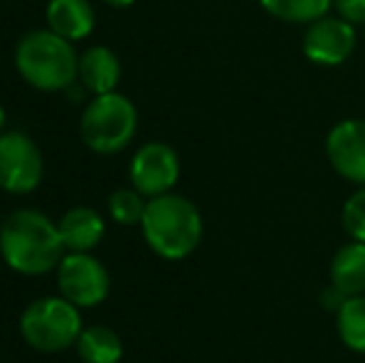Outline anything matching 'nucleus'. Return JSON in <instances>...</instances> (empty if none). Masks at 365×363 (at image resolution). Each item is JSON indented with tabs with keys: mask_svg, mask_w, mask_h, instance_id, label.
<instances>
[{
	"mask_svg": "<svg viewBox=\"0 0 365 363\" xmlns=\"http://www.w3.org/2000/svg\"><path fill=\"white\" fill-rule=\"evenodd\" d=\"M65 244L60 229L38 209H18L0 229V257L23 276H43L60 267Z\"/></svg>",
	"mask_w": 365,
	"mask_h": 363,
	"instance_id": "f257e3e1",
	"label": "nucleus"
},
{
	"mask_svg": "<svg viewBox=\"0 0 365 363\" xmlns=\"http://www.w3.org/2000/svg\"><path fill=\"white\" fill-rule=\"evenodd\" d=\"M140 227L147 247L167 262L187 259L204 239L202 212L192 199L174 192L149 199Z\"/></svg>",
	"mask_w": 365,
	"mask_h": 363,
	"instance_id": "f03ea898",
	"label": "nucleus"
},
{
	"mask_svg": "<svg viewBox=\"0 0 365 363\" xmlns=\"http://www.w3.org/2000/svg\"><path fill=\"white\" fill-rule=\"evenodd\" d=\"M15 68L20 78L35 90L58 92L75 85L80 58L70 40L53 30H33L23 35L15 48Z\"/></svg>",
	"mask_w": 365,
	"mask_h": 363,
	"instance_id": "7ed1b4c3",
	"label": "nucleus"
},
{
	"mask_svg": "<svg viewBox=\"0 0 365 363\" xmlns=\"http://www.w3.org/2000/svg\"><path fill=\"white\" fill-rule=\"evenodd\" d=\"M82 334L80 306L65 296H43L25 306L20 316V336L35 351L60 354L75 346Z\"/></svg>",
	"mask_w": 365,
	"mask_h": 363,
	"instance_id": "20e7f679",
	"label": "nucleus"
},
{
	"mask_svg": "<svg viewBox=\"0 0 365 363\" xmlns=\"http://www.w3.org/2000/svg\"><path fill=\"white\" fill-rule=\"evenodd\" d=\"M137 135V107L120 92L95 95L80 117V137L97 155H117Z\"/></svg>",
	"mask_w": 365,
	"mask_h": 363,
	"instance_id": "39448f33",
	"label": "nucleus"
},
{
	"mask_svg": "<svg viewBox=\"0 0 365 363\" xmlns=\"http://www.w3.org/2000/svg\"><path fill=\"white\" fill-rule=\"evenodd\" d=\"M45 172L43 152L20 130L0 135V189L8 194H30L40 187Z\"/></svg>",
	"mask_w": 365,
	"mask_h": 363,
	"instance_id": "423d86ee",
	"label": "nucleus"
},
{
	"mask_svg": "<svg viewBox=\"0 0 365 363\" xmlns=\"http://www.w3.org/2000/svg\"><path fill=\"white\" fill-rule=\"evenodd\" d=\"M58 286L68 301L90 309L110 296V274L90 252H70L58 267Z\"/></svg>",
	"mask_w": 365,
	"mask_h": 363,
	"instance_id": "0eeeda50",
	"label": "nucleus"
},
{
	"mask_svg": "<svg viewBox=\"0 0 365 363\" xmlns=\"http://www.w3.org/2000/svg\"><path fill=\"white\" fill-rule=\"evenodd\" d=\"M179 175H182L179 155L174 152V147L164 142H149L132 157L130 180L137 192L149 199L172 192L174 184L179 182Z\"/></svg>",
	"mask_w": 365,
	"mask_h": 363,
	"instance_id": "6e6552de",
	"label": "nucleus"
},
{
	"mask_svg": "<svg viewBox=\"0 0 365 363\" xmlns=\"http://www.w3.org/2000/svg\"><path fill=\"white\" fill-rule=\"evenodd\" d=\"M358 45L356 25L348 23L346 18H318L316 23L308 25L303 35V55L311 63L323 65V68H336L343 65L353 55Z\"/></svg>",
	"mask_w": 365,
	"mask_h": 363,
	"instance_id": "1a4fd4ad",
	"label": "nucleus"
},
{
	"mask_svg": "<svg viewBox=\"0 0 365 363\" xmlns=\"http://www.w3.org/2000/svg\"><path fill=\"white\" fill-rule=\"evenodd\" d=\"M326 157L336 175L365 187V120L336 122L326 137Z\"/></svg>",
	"mask_w": 365,
	"mask_h": 363,
	"instance_id": "9d476101",
	"label": "nucleus"
},
{
	"mask_svg": "<svg viewBox=\"0 0 365 363\" xmlns=\"http://www.w3.org/2000/svg\"><path fill=\"white\" fill-rule=\"evenodd\" d=\"M45 18L48 28L70 43L85 40L95 28V10L87 0H50Z\"/></svg>",
	"mask_w": 365,
	"mask_h": 363,
	"instance_id": "9b49d317",
	"label": "nucleus"
},
{
	"mask_svg": "<svg viewBox=\"0 0 365 363\" xmlns=\"http://www.w3.org/2000/svg\"><path fill=\"white\" fill-rule=\"evenodd\" d=\"M120 60L105 45H95L80 58V70H77V80L82 83V88L92 95H107L115 92L117 83H120Z\"/></svg>",
	"mask_w": 365,
	"mask_h": 363,
	"instance_id": "f8f14e48",
	"label": "nucleus"
},
{
	"mask_svg": "<svg viewBox=\"0 0 365 363\" xmlns=\"http://www.w3.org/2000/svg\"><path fill=\"white\" fill-rule=\"evenodd\" d=\"M65 252H92L105 237V222L90 207H73L58 224Z\"/></svg>",
	"mask_w": 365,
	"mask_h": 363,
	"instance_id": "ddd939ff",
	"label": "nucleus"
},
{
	"mask_svg": "<svg viewBox=\"0 0 365 363\" xmlns=\"http://www.w3.org/2000/svg\"><path fill=\"white\" fill-rule=\"evenodd\" d=\"M331 286L343 296L365 294V242H348L331 259Z\"/></svg>",
	"mask_w": 365,
	"mask_h": 363,
	"instance_id": "4468645a",
	"label": "nucleus"
},
{
	"mask_svg": "<svg viewBox=\"0 0 365 363\" xmlns=\"http://www.w3.org/2000/svg\"><path fill=\"white\" fill-rule=\"evenodd\" d=\"M75 349L82 363H120L125 354L120 334H115L107 326L82 329L80 339L75 341Z\"/></svg>",
	"mask_w": 365,
	"mask_h": 363,
	"instance_id": "2eb2a0df",
	"label": "nucleus"
},
{
	"mask_svg": "<svg viewBox=\"0 0 365 363\" xmlns=\"http://www.w3.org/2000/svg\"><path fill=\"white\" fill-rule=\"evenodd\" d=\"M336 331L348 351L365 356V294L343 301L336 311Z\"/></svg>",
	"mask_w": 365,
	"mask_h": 363,
	"instance_id": "dca6fc26",
	"label": "nucleus"
},
{
	"mask_svg": "<svg viewBox=\"0 0 365 363\" xmlns=\"http://www.w3.org/2000/svg\"><path fill=\"white\" fill-rule=\"evenodd\" d=\"M259 5L276 20L296 25H311L328 15L333 0H259Z\"/></svg>",
	"mask_w": 365,
	"mask_h": 363,
	"instance_id": "f3484780",
	"label": "nucleus"
},
{
	"mask_svg": "<svg viewBox=\"0 0 365 363\" xmlns=\"http://www.w3.org/2000/svg\"><path fill=\"white\" fill-rule=\"evenodd\" d=\"M110 217L115 219L122 227H132V224H140L142 217H145V194H140L137 189H117V192L110 194Z\"/></svg>",
	"mask_w": 365,
	"mask_h": 363,
	"instance_id": "a211bd4d",
	"label": "nucleus"
},
{
	"mask_svg": "<svg viewBox=\"0 0 365 363\" xmlns=\"http://www.w3.org/2000/svg\"><path fill=\"white\" fill-rule=\"evenodd\" d=\"M341 224L353 242H365V187H358L343 202Z\"/></svg>",
	"mask_w": 365,
	"mask_h": 363,
	"instance_id": "6ab92c4d",
	"label": "nucleus"
},
{
	"mask_svg": "<svg viewBox=\"0 0 365 363\" xmlns=\"http://www.w3.org/2000/svg\"><path fill=\"white\" fill-rule=\"evenodd\" d=\"M338 15L353 25H365V0H333Z\"/></svg>",
	"mask_w": 365,
	"mask_h": 363,
	"instance_id": "aec40b11",
	"label": "nucleus"
},
{
	"mask_svg": "<svg viewBox=\"0 0 365 363\" xmlns=\"http://www.w3.org/2000/svg\"><path fill=\"white\" fill-rule=\"evenodd\" d=\"M107 5H112V8H130L135 0H105Z\"/></svg>",
	"mask_w": 365,
	"mask_h": 363,
	"instance_id": "412c9836",
	"label": "nucleus"
},
{
	"mask_svg": "<svg viewBox=\"0 0 365 363\" xmlns=\"http://www.w3.org/2000/svg\"><path fill=\"white\" fill-rule=\"evenodd\" d=\"M3 127H5V110H3V105H0V135H3Z\"/></svg>",
	"mask_w": 365,
	"mask_h": 363,
	"instance_id": "4be33fe9",
	"label": "nucleus"
},
{
	"mask_svg": "<svg viewBox=\"0 0 365 363\" xmlns=\"http://www.w3.org/2000/svg\"><path fill=\"white\" fill-rule=\"evenodd\" d=\"M363 33H365V25H363Z\"/></svg>",
	"mask_w": 365,
	"mask_h": 363,
	"instance_id": "5701e85b",
	"label": "nucleus"
},
{
	"mask_svg": "<svg viewBox=\"0 0 365 363\" xmlns=\"http://www.w3.org/2000/svg\"><path fill=\"white\" fill-rule=\"evenodd\" d=\"M0 229H3V224H0Z\"/></svg>",
	"mask_w": 365,
	"mask_h": 363,
	"instance_id": "b1692460",
	"label": "nucleus"
}]
</instances>
